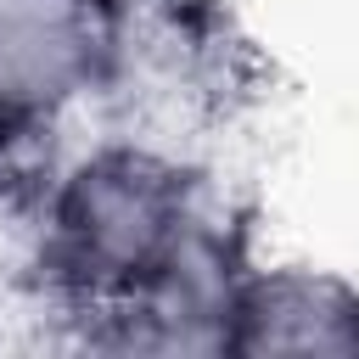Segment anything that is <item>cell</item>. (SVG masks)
I'll list each match as a JSON object with an SVG mask.
<instances>
[{"mask_svg": "<svg viewBox=\"0 0 359 359\" xmlns=\"http://www.w3.org/2000/svg\"><path fill=\"white\" fill-rule=\"evenodd\" d=\"M224 353L269 359V353H342L359 359V280L314 264H252Z\"/></svg>", "mask_w": 359, "mask_h": 359, "instance_id": "277c9868", "label": "cell"}, {"mask_svg": "<svg viewBox=\"0 0 359 359\" xmlns=\"http://www.w3.org/2000/svg\"><path fill=\"white\" fill-rule=\"evenodd\" d=\"M247 224L208 202L180 247L157 264V275L118 309L90 314L79 342L107 353H224L236 297L252 275Z\"/></svg>", "mask_w": 359, "mask_h": 359, "instance_id": "7a4b0ae2", "label": "cell"}, {"mask_svg": "<svg viewBox=\"0 0 359 359\" xmlns=\"http://www.w3.org/2000/svg\"><path fill=\"white\" fill-rule=\"evenodd\" d=\"M123 45V0H0V112L67 123L107 101Z\"/></svg>", "mask_w": 359, "mask_h": 359, "instance_id": "3957f363", "label": "cell"}, {"mask_svg": "<svg viewBox=\"0 0 359 359\" xmlns=\"http://www.w3.org/2000/svg\"><path fill=\"white\" fill-rule=\"evenodd\" d=\"M62 163H67L62 123L0 112V213L34 224V213H39V202H45Z\"/></svg>", "mask_w": 359, "mask_h": 359, "instance_id": "5b68a950", "label": "cell"}, {"mask_svg": "<svg viewBox=\"0 0 359 359\" xmlns=\"http://www.w3.org/2000/svg\"><path fill=\"white\" fill-rule=\"evenodd\" d=\"M202 174L151 135L73 151L34 213V275L67 320L129 303L208 208Z\"/></svg>", "mask_w": 359, "mask_h": 359, "instance_id": "6da1fadb", "label": "cell"}]
</instances>
